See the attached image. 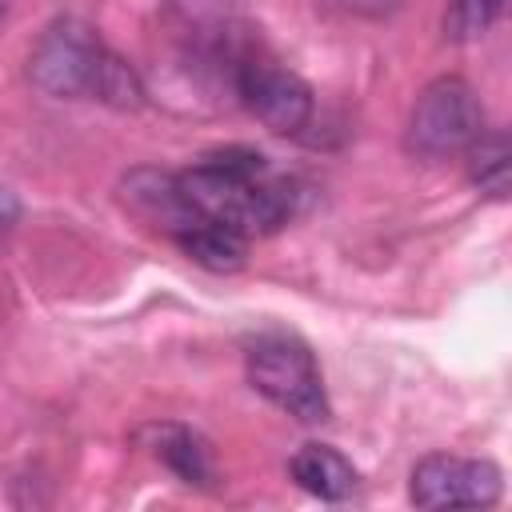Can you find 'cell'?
I'll return each mask as SVG.
<instances>
[{
    "mask_svg": "<svg viewBox=\"0 0 512 512\" xmlns=\"http://www.w3.org/2000/svg\"><path fill=\"white\" fill-rule=\"evenodd\" d=\"M176 184L196 216L228 224L248 240L280 232L300 212L296 180L276 172L256 148L240 144L208 152L192 168H180Z\"/></svg>",
    "mask_w": 512,
    "mask_h": 512,
    "instance_id": "1",
    "label": "cell"
},
{
    "mask_svg": "<svg viewBox=\"0 0 512 512\" xmlns=\"http://www.w3.org/2000/svg\"><path fill=\"white\" fill-rule=\"evenodd\" d=\"M28 80L52 100H100L120 112H136L148 96L140 72L76 16H56L36 36L28 52Z\"/></svg>",
    "mask_w": 512,
    "mask_h": 512,
    "instance_id": "2",
    "label": "cell"
},
{
    "mask_svg": "<svg viewBox=\"0 0 512 512\" xmlns=\"http://www.w3.org/2000/svg\"><path fill=\"white\" fill-rule=\"evenodd\" d=\"M244 372H248V384L268 404L288 412L292 420L324 424L332 416L320 364H316V356H312V348L304 340L284 336V332L256 336L248 344V352H244Z\"/></svg>",
    "mask_w": 512,
    "mask_h": 512,
    "instance_id": "3",
    "label": "cell"
},
{
    "mask_svg": "<svg viewBox=\"0 0 512 512\" xmlns=\"http://www.w3.org/2000/svg\"><path fill=\"white\" fill-rule=\"evenodd\" d=\"M480 132H484V108L472 84L460 76H436L432 84L420 88L408 112L404 148L420 160H448L468 152V144Z\"/></svg>",
    "mask_w": 512,
    "mask_h": 512,
    "instance_id": "4",
    "label": "cell"
},
{
    "mask_svg": "<svg viewBox=\"0 0 512 512\" xmlns=\"http://www.w3.org/2000/svg\"><path fill=\"white\" fill-rule=\"evenodd\" d=\"M236 100L276 136H300L316 120V92L292 68L248 52L232 72Z\"/></svg>",
    "mask_w": 512,
    "mask_h": 512,
    "instance_id": "5",
    "label": "cell"
},
{
    "mask_svg": "<svg viewBox=\"0 0 512 512\" xmlns=\"http://www.w3.org/2000/svg\"><path fill=\"white\" fill-rule=\"evenodd\" d=\"M504 496V472L480 456L432 452L412 468L408 500L416 508H492Z\"/></svg>",
    "mask_w": 512,
    "mask_h": 512,
    "instance_id": "6",
    "label": "cell"
},
{
    "mask_svg": "<svg viewBox=\"0 0 512 512\" xmlns=\"http://www.w3.org/2000/svg\"><path fill=\"white\" fill-rule=\"evenodd\" d=\"M180 484L188 488H216L220 472H216V456H212V444L188 428V424H148L140 428L136 436Z\"/></svg>",
    "mask_w": 512,
    "mask_h": 512,
    "instance_id": "7",
    "label": "cell"
},
{
    "mask_svg": "<svg viewBox=\"0 0 512 512\" xmlns=\"http://www.w3.org/2000/svg\"><path fill=\"white\" fill-rule=\"evenodd\" d=\"M120 192H124V204H128L144 224H152V228L164 232V236H176L180 228H188V224L196 220V212H192L188 200L180 196L176 172H164V168H136V172L124 176Z\"/></svg>",
    "mask_w": 512,
    "mask_h": 512,
    "instance_id": "8",
    "label": "cell"
},
{
    "mask_svg": "<svg viewBox=\"0 0 512 512\" xmlns=\"http://www.w3.org/2000/svg\"><path fill=\"white\" fill-rule=\"evenodd\" d=\"M288 476L296 480V488H304L308 496L316 500H328V504H340L356 492L360 484V472L352 468V460L344 452H336L332 444H300L288 460Z\"/></svg>",
    "mask_w": 512,
    "mask_h": 512,
    "instance_id": "9",
    "label": "cell"
},
{
    "mask_svg": "<svg viewBox=\"0 0 512 512\" xmlns=\"http://www.w3.org/2000/svg\"><path fill=\"white\" fill-rule=\"evenodd\" d=\"M176 248L192 260V264H200V268H208V272H236V268H244V260H248V236L244 232H236V228H228V224H216V220H204V216H196L188 228H180L176 236Z\"/></svg>",
    "mask_w": 512,
    "mask_h": 512,
    "instance_id": "10",
    "label": "cell"
},
{
    "mask_svg": "<svg viewBox=\"0 0 512 512\" xmlns=\"http://www.w3.org/2000/svg\"><path fill=\"white\" fill-rule=\"evenodd\" d=\"M468 180L492 196V200H504L508 196V176H512V148H508V136L504 132H480L472 144H468Z\"/></svg>",
    "mask_w": 512,
    "mask_h": 512,
    "instance_id": "11",
    "label": "cell"
},
{
    "mask_svg": "<svg viewBox=\"0 0 512 512\" xmlns=\"http://www.w3.org/2000/svg\"><path fill=\"white\" fill-rule=\"evenodd\" d=\"M500 8H504V0H448V8H444V36L456 40V44L480 40L496 24Z\"/></svg>",
    "mask_w": 512,
    "mask_h": 512,
    "instance_id": "12",
    "label": "cell"
},
{
    "mask_svg": "<svg viewBox=\"0 0 512 512\" xmlns=\"http://www.w3.org/2000/svg\"><path fill=\"white\" fill-rule=\"evenodd\" d=\"M328 12L340 16H356V20H384L400 8V0H320Z\"/></svg>",
    "mask_w": 512,
    "mask_h": 512,
    "instance_id": "13",
    "label": "cell"
},
{
    "mask_svg": "<svg viewBox=\"0 0 512 512\" xmlns=\"http://www.w3.org/2000/svg\"><path fill=\"white\" fill-rule=\"evenodd\" d=\"M16 220H20V200H16L12 188L0 184V240H8V232L16 228Z\"/></svg>",
    "mask_w": 512,
    "mask_h": 512,
    "instance_id": "14",
    "label": "cell"
},
{
    "mask_svg": "<svg viewBox=\"0 0 512 512\" xmlns=\"http://www.w3.org/2000/svg\"><path fill=\"white\" fill-rule=\"evenodd\" d=\"M12 8H16V0H0V24L8 20V12H12Z\"/></svg>",
    "mask_w": 512,
    "mask_h": 512,
    "instance_id": "15",
    "label": "cell"
}]
</instances>
